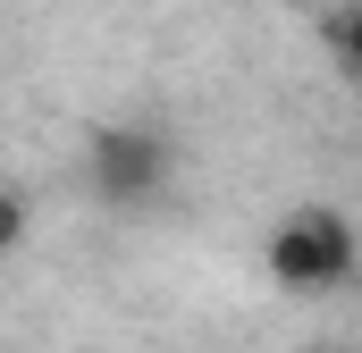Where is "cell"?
<instances>
[{
    "label": "cell",
    "mask_w": 362,
    "mask_h": 353,
    "mask_svg": "<svg viewBox=\"0 0 362 353\" xmlns=\"http://www.w3.org/2000/svg\"><path fill=\"white\" fill-rule=\"evenodd\" d=\"M354 269H362L354 219L329 202H303L270 227V277L286 294H337V286H354Z\"/></svg>",
    "instance_id": "1"
},
{
    "label": "cell",
    "mask_w": 362,
    "mask_h": 353,
    "mask_svg": "<svg viewBox=\"0 0 362 353\" xmlns=\"http://www.w3.org/2000/svg\"><path fill=\"white\" fill-rule=\"evenodd\" d=\"M169 169H177V143L152 118H110V126H93V143H85V176H93V193L110 210L160 202L169 193Z\"/></svg>",
    "instance_id": "2"
},
{
    "label": "cell",
    "mask_w": 362,
    "mask_h": 353,
    "mask_svg": "<svg viewBox=\"0 0 362 353\" xmlns=\"http://www.w3.org/2000/svg\"><path fill=\"white\" fill-rule=\"evenodd\" d=\"M329 42H337V68L362 85V0L346 8V17H329Z\"/></svg>",
    "instance_id": "3"
},
{
    "label": "cell",
    "mask_w": 362,
    "mask_h": 353,
    "mask_svg": "<svg viewBox=\"0 0 362 353\" xmlns=\"http://www.w3.org/2000/svg\"><path fill=\"white\" fill-rule=\"evenodd\" d=\"M25 227H34L25 185H0V253H17V244H25Z\"/></svg>",
    "instance_id": "4"
}]
</instances>
